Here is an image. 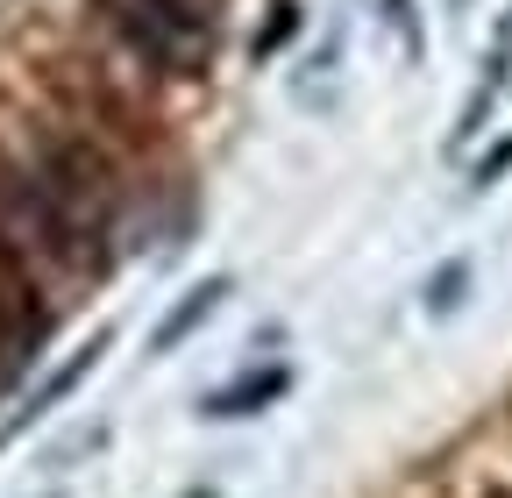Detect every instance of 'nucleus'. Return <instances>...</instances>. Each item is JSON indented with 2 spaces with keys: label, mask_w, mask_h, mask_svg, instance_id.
Listing matches in <instances>:
<instances>
[{
  "label": "nucleus",
  "mask_w": 512,
  "mask_h": 498,
  "mask_svg": "<svg viewBox=\"0 0 512 498\" xmlns=\"http://www.w3.org/2000/svg\"><path fill=\"white\" fill-rule=\"evenodd\" d=\"M100 15L128 50H143L164 72H200V57L214 43L207 0H100Z\"/></svg>",
  "instance_id": "nucleus-1"
},
{
  "label": "nucleus",
  "mask_w": 512,
  "mask_h": 498,
  "mask_svg": "<svg viewBox=\"0 0 512 498\" xmlns=\"http://www.w3.org/2000/svg\"><path fill=\"white\" fill-rule=\"evenodd\" d=\"M43 328H50V306H43L36 278H29V257L0 235V349H8V363L36 356Z\"/></svg>",
  "instance_id": "nucleus-2"
},
{
  "label": "nucleus",
  "mask_w": 512,
  "mask_h": 498,
  "mask_svg": "<svg viewBox=\"0 0 512 498\" xmlns=\"http://www.w3.org/2000/svg\"><path fill=\"white\" fill-rule=\"evenodd\" d=\"M221 299H228V278H207V285H192V292L171 306V314H164V328L150 335V349H157V356H164V349H178V342H185L192 328H200L207 314H221Z\"/></svg>",
  "instance_id": "nucleus-3"
},
{
  "label": "nucleus",
  "mask_w": 512,
  "mask_h": 498,
  "mask_svg": "<svg viewBox=\"0 0 512 498\" xmlns=\"http://www.w3.org/2000/svg\"><path fill=\"white\" fill-rule=\"evenodd\" d=\"M285 392V370H249V378H235V385H221L214 399H207V413H221V420H235V413H256V406H271Z\"/></svg>",
  "instance_id": "nucleus-4"
},
{
  "label": "nucleus",
  "mask_w": 512,
  "mask_h": 498,
  "mask_svg": "<svg viewBox=\"0 0 512 498\" xmlns=\"http://www.w3.org/2000/svg\"><path fill=\"white\" fill-rule=\"evenodd\" d=\"M292 29H299V8H292V0H278V15H271L264 29H256V57H271V50H278Z\"/></svg>",
  "instance_id": "nucleus-5"
},
{
  "label": "nucleus",
  "mask_w": 512,
  "mask_h": 498,
  "mask_svg": "<svg viewBox=\"0 0 512 498\" xmlns=\"http://www.w3.org/2000/svg\"><path fill=\"white\" fill-rule=\"evenodd\" d=\"M463 278H470L463 264H448V271L434 278V299H427V306H434V314H441V306H456V285H463Z\"/></svg>",
  "instance_id": "nucleus-6"
}]
</instances>
